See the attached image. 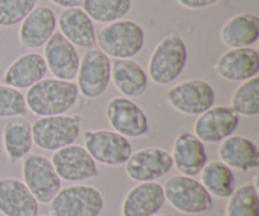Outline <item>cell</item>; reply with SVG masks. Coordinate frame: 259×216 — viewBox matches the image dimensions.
Masks as SVG:
<instances>
[{"label":"cell","mask_w":259,"mask_h":216,"mask_svg":"<svg viewBox=\"0 0 259 216\" xmlns=\"http://www.w3.org/2000/svg\"><path fill=\"white\" fill-rule=\"evenodd\" d=\"M51 162L63 181L83 182L100 175L98 163L83 147L77 144H71L55 152Z\"/></svg>","instance_id":"4fadbf2b"},{"label":"cell","mask_w":259,"mask_h":216,"mask_svg":"<svg viewBox=\"0 0 259 216\" xmlns=\"http://www.w3.org/2000/svg\"><path fill=\"white\" fill-rule=\"evenodd\" d=\"M105 114L113 131L128 139L141 138L151 131L148 115L132 99L113 98L106 105Z\"/></svg>","instance_id":"8fae6325"},{"label":"cell","mask_w":259,"mask_h":216,"mask_svg":"<svg viewBox=\"0 0 259 216\" xmlns=\"http://www.w3.org/2000/svg\"><path fill=\"white\" fill-rule=\"evenodd\" d=\"M47 72L48 68L43 56L37 52H28L10 63L3 76V81L5 85L22 90L32 88L46 78Z\"/></svg>","instance_id":"44dd1931"},{"label":"cell","mask_w":259,"mask_h":216,"mask_svg":"<svg viewBox=\"0 0 259 216\" xmlns=\"http://www.w3.org/2000/svg\"><path fill=\"white\" fill-rule=\"evenodd\" d=\"M230 108L239 116H257L259 114V77L240 83L230 99Z\"/></svg>","instance_id":"f546056e"},{"label":"cell","mask_w":259,"mask_h":216,"mask_svg":"<svg viewBox=\"0 0 259 216\" xmlns=\"http://www.w3.org/2000/svg\"><path fill=\"white\" fill-rule=\"evenodd\" d=\"M3 148L8 162L12 164L23 161L33 148L32 125L24 118H12L2 133Z\"/></svg>","instance_id":"d4e9b609"},{"label":"cell","mask_w":259,"mask_h":216,"mask_svg":"<svg viewBox=\"0 0 259 216\" xmlns=\"http://www.w3.org/2000/svg\"><path fill=\"white\" fill-rule=\"evenodd\" d=\"M37 216H52V215H37Z\"/></svg>","instance_id":"d590c367"},{"label":"cell","mask_w":259,"mask_h":216,"mask_svg":"<svg viewBox=\"0 0 259 216\" xmlns=\"http://www.w3.org/2000/svg\"><path fill=\"white\" fill-rule=\"evenodd\" d=\"M166 98L179 113L199 116L214 106L215 90L206 80L192 78L172 86Z\"/></svg>","instance_id":"9c48e42d"},{"label":"cell","mask_w":259,"mask_h":216,"mask_svg":"<svg viewBox=\"0 0 259 216\" xmlns=\"http://www.w3.org/2000/svg\"><path fill=\"white\" fill-rule=\"evenodd\" d=\"M53 4L57 7L65 8V9H70V8H78L82 4L83 0H50Z\"/></svg>","instance_id":"836d02e7"},{"label":"cell","mask_w":259,"mask_h":216,"mask_svg":"<svg viewBox=\"0 0 259 216\" xmlns=\"http://www.w3.org/2000/svg\"><path fill=\"white\" fill-rule=\"evenodd\" d=\"M39 204L24 182L14 177L0 179V214L4 216H37Z\"/></svg>","instance_id":"d6986e66"},{"label":"cell","mask_w":259,"mask_h":216,"mask_svg":"<svg viewBox=\"0 0 259 216\" xmlns=\"http://www.w3.org/2000/svg\"><path fill=\"white\" fill-rule=\"evenodd\" d=\"M61 34L75 47L95 48L96 30L93 20L81 8L65 9L58 18Z\"/></svg>","instance_id":"603a6c76"},{"label":"cell","mask_w":259,"mask_h":216,"mask_svg":"<svg viewBox=\"0 0 259 216\" xmlns=\"http://www.w3.org/2000/svg\"><path fill=\"white\" fill-rule=\"evenodd\" d=\"M22 162L24 185L38 204H50L62 189V180L58 177L51 159L42 154H28Z\"/></svg>","instance_id":"52a82bcc"},{"label":"cell","mask_w":259,"mask_h":216,"mask_svg":"<svg viewBox=\"0 0 259 216\" xmlns=\"http://www.w3.org/2000/svg\"><path fill=\"white\" fill-rule=\"evenodd\" d=\"M219 0H177L180 5L187 9H204V8H209L211 5L217 4Z\"/></svg>","instance_id":"d6a6232c"},{"label":"cell","mask_w":259,"mask_h":216,"mask_svg":"<svg viewBox=\"0 0 259 216\" xmlns=\"http://www.w3.org/2000/svg\"><path fill=\"white\" fill-rule=\"evenodd\" d=\"M111 82L128 99L141 98L148 90V75L134 60H115L111 63Z\"/></svg>","instance_id":"cb8c5ba5"},{"label":"cell","mask_w":259,"mask_h":216,"mask_svg":"<svg viewBox=\"0 0 259 216\" xmlns=\"http://www.w3.org/2000/svg\"><path fill=\"white\" fill-rule=\"evenodd\" d=\"M225 216H259V195L257 177L254 182L235 189L228 199Z\"/></svg>","instance_id":"f1b7e54d"},{"label":"cell","mask_w":259,"mask_h":216,"mask_svg":"<svg viewBox=\"0 0 259 216\" xmlns=\"http://www.w3.org/2000/svg\"><path fill=\"white\" fill-rule=\"evenodd\" d=\"M218 154L229 168L242 172L255 171L259 167V149L252 139L230 136L220 143Z\"/></svg>","instance_id":"7402d4cb"},{"label":"cell","mask_w":259,"mask_h":216,"mask_svg":"<svg viewBox=\"0 0 259 216\" xmlns=\"http://www.w3.org/2000/svg\"><path fill=\"white\" fill-rule=\"evenodd\" d=\"M174 168L171 153L159 147H148L132 153L125 163L126 176L133 181L156 182Z\"/></svg>","instance_id":"7c38bea8"},{"label":"cell","mask_w":259,"mask_h":216,"mask_svg":"<svg viewBox=\"0 0 259 216\" xmlns=\"http://www.w3.org/2000/svg\"><path fill=\"white\" fill-rule=\"evenodd\" d=\"M76 77L78 93L83 98H100L111 82L110 58L99 48H91L80 60Z\"/></svg>","instance_id":"30bf717a"},{"label":"cell","mask_w":259,"mask_h":216,"mask_svg":"<svg viewBox=\"0 0 259 216\" xmlns=\"http://www.w3.org/2000/svg\"><path fill=\"white\" fill-rule=\"evenodd\" d=\"M172 161L181 175L195 177L207 163L205 144L191 132H181L172 146Z\"/></svg>","instance_id":"ac0fdd59"},{"label":"cell","mask_w":259,"mask_h":216,"mask_svg":"<svg viewBox=\"0 0 259 216\" xmlns=\"http://www.w3.org/2000/svg\"><path fill=\"white\" fill-rule=\"evenodd\" d=\"M80 115H53L38 118L32 125L33 143L42 151L57 152L75 144L80 137Z\"/></svg>","instance_id":"277c9868"},{"label":"cell","mask_w":259,"mask_h":216,"mask_svg":"<svg viewBox=\"0 0 259 216\" xmlns=\"http://www.w3.org/2000/svg\"><path fill=\"white\" fill-rule=\"evenodd\" d=\"M104 196L91 185H71L63 187L50 202L52 216H100Z\"/></svg>","instance_id":"8992f818"},{"label":"cell","mask_w":259,"mask_h":216,"mask_svg":"<svg viewBox=\"0 0 259 216\" xmlns=\"http://www.w3.org/2000/svg\"><path fill=\"white\" fill-rule=\"evenodd\" d=\"M189 58L185 40L176 33L166 35L152 52L148 62V76L157 85L176 81L185 70Z\"/></svg>","instance_id":"3957f363"},{"label":"cell","mask_w":259,"mask_h":216,"mask_svg":"<svg viewBox=\"0 0 259 216\" xmlns=\"http://www.w3.org/2000/svg\"><path fill=\"white\" fill-rule=\"evenodd\" d=\"M82 10L91 20L114 23L121 20L132 9V0H83Z\"/></svg>","instance_id":"83f0119b"},{"label":"cell","mask_w":259,"mask_h":216,"mask_svg":"<svg viewBox=\"0 0 259 216\" xmlns=\"http://www.w3.org/2000/svg\"><path fill=\"white\" fill-rule=\"evenodd\" d=\"M154 216H168V215H162V214H157V215H154Z\"/></svg>","instance_id":"e575fe53"},{"label":"cell","mask_w":259,"mask_h":216,"mask_svg":"<svg viewBox=\"0 0 259 216\" xmlns=\"http://www.w3.org/2000/svg\"><path fill=\"white\" fill-rule=\"evenodd\" d=\"M96 45L109 58L132 60L143 48L144 30L134 20L109 23L96 34Z\"/></svg>","instance_id":"7a4b0ae2"},{"label":"cell","mask_w":259,"mask_h":216,"mask_svg":"<svg viewBox=\"0 0 259 216\" xmlns=\"http://www.w3.org/2000/svg\"><path fill=\"white\" fill-rule=\"evenodd\" d=\"M57 18L48 7H35L20 23L19 42L25 48H38L45 46L56 33Z\"/></svg>","instance_id":"ffe728a7"},{"label":"cell","mask_w":259,"mask_h":216,"mask_svg":"<svg viewBox=\"0 0 259 216\" xmlns=\"http://www.w3.org/2000/svg\"><path fill=\"white\" fill-rule=\"evenodd\" d=\"M166 202L163 186L158 182H141L126 192L120 207L121 216H154Z\"/></svg>","instance_id":"e0dca14e"},{"label":"cell","mask_w":259,"mask_h":216,"mask_svg":"<svg viewBox=\"0 0 259 216\" xmlns=\"http://www.w3.org/2000/svg\"><path fill=\"white\" fill-rule=\"evenodd\" d=\"M38 0H0V27H14L37 7Z\"/></svg>","instance_id":"4dcf8cb0"},{"label":"cell","mask_w":259,"mask_h":216,"mask_svg":"<svg viewBox=\"0 0 259 216\" xmlns=\"http://www.w3.org/2000/svg\"><path fill=\"white\" fill-rule=\"evenodd\" d=\"M43 58L53 78L72 81L77 76L80 56L75 46L60 32L55 33L45 45Z\"/></svg>","instance_id":"9a60e30c"},{"label":"cell","mask_w":259,"mask_h":216,"mask_svg":"<svg viewBox=\"0 0 259 216\" xmlns=\"http://www.w3.org/2000/svg\"><path fill=\"white\" fill-rule=\"evenodd\" d=\"M220 37L229 48L250 47L259 38V18L252 13L234 15L223 25Z\"/></svg>","instance_id":"484cf974"},{"label":"cell","mask_w":259,"mask_h":216,"mask_svg":"<svg viewBox=\"0 0 259 216\" xmlns=\"http://www.w3.org/2000/svg\"><path fill=\"white\" fill-rule=\"evenodd\" d=\"M78 89L73 81L43 78L28 89L25 95L28 111L38 118L62 115L78 101Z\"/></svg>","instance_id":"6da1fadb"},{"label":"cell","mask_w":259,"mask_h":216,"mask_svg":"<svg viewBox=\"0 0 259 216\" xmlns=\"http://www.w3.org/2000/svg\"><path fill=\"white\" fill-rule=\"evenodd\" d=\"M214 70L223 80L244 82L257 77L259 72L258 51L252 47L230 48L217 60Z\"/></svg>","instance_id":"2e32d148"},{"label":"cell","mask_w":259,"mask_h":216,"mask_svg":"<svg viewBox=\"0 0 259 216\" xmlns=\"http://www.w3.org/2000/svg\"><path fill=\"white\" fill-rule=\"evenodd\" d=\"M166 201L179 212L199 215L210 211L214 201L201 182L194 177L176 175L169 177L163 186Z\"/></svg>","instance_id":"5b68a950"},{"label":"cell","mask_w":259,"mask_h":216,"mask_svg":"<svg viewBox=\"0 0 259 216\" xmlns=\"http://www.w3.org/2000/svg\"><path fill=\"white\" fill-rule=\"evenodd\" d=\"M240 118L230 106H212L197 116L194 134L202 143H222L237 131Z\"/></svg>","instance_id":"5bb4252c"},{"label":"cell","mask_w":259,"mask_h":216,"mask_svg":"<svg viewBox=\"0 0 259 216\" xmlns=\"http://www.w3.org/2000/svg\"><path fill=\"white\" fill-rule=\"evenodd\" d=\"M83 148L96 163L109 167L123 166L133 153V147L128 138L106 129L85 132Z\"/></svg>","instance_id":"ba28073f"},{"label":"cell","mask_w":259,"mask_h":216,"mask_svg":"<svg viewBox=\"0 0 259 216\" xmlns=\"http://www.w3.org/2000/svg\"><path fill=\"white\" fill-rule=\"evenodd\" d=\"M27 111L25 96L22 91L0 83V118H19Z\"/></svg>","instance_id":"1f68e13d"},{"label":"cell","mask_w":259,"mask_h":216,"mask_svg":"<svg viewBox=\"0 0 259 216\" xmlns=\"http://www.w3.org/2000/svg\"><path fill=\"white\" fill-rule=\"evenodd\" d=\"M200 182L211 197L229 199L235 191V176L233 169L222 161H210L200 172Z\"/></svg>","instance_id":"4316f807"}]
</instances>
